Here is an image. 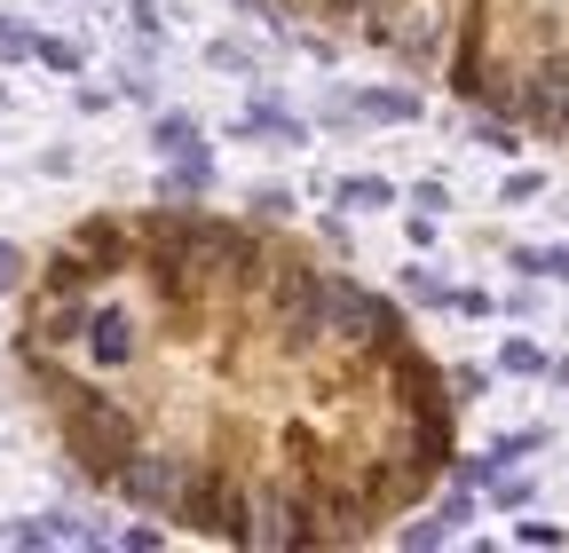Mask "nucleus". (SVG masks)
Masks as SVG:
<instances>
[{
	"mask_svg": "<svg viewBox=\"0 0 569 553\" xmlns=\"http://www.w3.org/2000/svg\"><path fill=\"white\" fill-rule=\"evenodd\" d=\"M63 443H71V459H80L96 482H119V466L142 451V428L127 420L119 403H103V395H63Z\"/></svg>",
	"mask_w": 569,
	"mask_h": 553,
	"instance_id": "f257e3e1",
	"label": "nucleus"
},
{
	"mask_svg": "<svg viewBox=\"0 0 569 553\" xmlns=\"http://www.w3.org/2000/svg\"><path fill=\"white\" fill-rule=\"evenodd\" d=\"M182 522H190L198 537H230V545H246V530H253V499L230 482V466H190Z\"/></svg>",
	"mask_w": 569,
	"mask_h": 553,
	"instance_id": "f03ea898",
	"label": "nucleus"
},
{
	"mask_svg": "<svg viewBox=\"0 0 569 553\" xmlns=\"http://www.w3.org/2000/svg\"><path fill=\"white\" fill-rule=\"evenodd\" d=\"M325 301H332V276H317L301 261L277 269V332H284V349H317V340L332 332L325 324Z\"/></svg>",
	"mask_w": 569,
	"mask_h": 553,
	"instance_id": "7ed1b4c3",
	"label": "nucleus"
},
{
	"mask_svg": "<svg viewBox=\"0 0 569 553\" xmlns=\"http://www.w3.org/2000/svg\"><path fill=\"white\" fill-rule=\"evenodd\" d=\"M365 40L396 48L403 63H436L443 56V17L427 9V0H388L380 17H365Z\"/></svg>",
	"mask_w": 569,
	"mask_h": 553,
	"instance_id": "20e7f679",
	"label": "nucleus"
},
{
	"mask_svg": "<svg viewBox=\"0 0 569 553\" xmlns=\"http://www.w3.org/2000/svg\"><path fill=\"white\" fill-rule=\"evenodd\" d=\"M182 491H190V466L174 451H134L119 466V499L142 514H182Z\"/></svg>",
	"mask_w": 569,
	"mask_h": 553,
	"instance_id": "39448f33",
	"label": "nucleus"
},
{
	"mask_svg": "<svg viewBox=\"0 0 569 553\" xmlns=\"http://www.w3.org/2000/svg\"><path fill=\"white\" fill-rule=\"evenodd\" d=\"M325 324L340 332V340H356V349H396V309L380 301V293H365V285H348V276H332V301H325Z\"/></svg>",
	"mask_w": 569,
	"mask_h": 553,
	"instance_id": "423d86ee",
	"label": "nucleus"
},
{
	"mask_svg": "<svg viewBox=\"0 0 569 553\" xmlns=\"http://www.w3.org/2000/svg\"><path fill=\"white\" fill-rule=\"evenodd\" d=\"M522 119L538 134H553V143H569V63L561 56H538L522 72Z\"/></svg>",
	"mask_w": 569,
	"mask_h": 553,
	"instance_id": "0eeeda50",
	"label": "nucleus"
},
{
	"mask_svg": "<svg viewBox=\"0 0 569 553\" xmlns=\"http://www.w3.org/2000/svg\"><path fill=\"white\" fill-rule=\"evenodd\" d=\"M96 309L80 293H48V309H32V349H71V340H88Z\"/></svg>",
	"mask_w": 569,
	"mask_h": 553,
	"instance_id": "6e6552de",
	"label": "nucleus"
},
{
	"mask_svg": "<svg viewBox=\"0 0 569 553\" xmlns=\"http://www.w3.org/2000/svg\"><path fill=\"white\" fill-rule=\"evenodd\" d=\"M88 356H96V364H127V356H134V316H127V309H103V316L88 324Z\"/></svg>",
	"mask_w": 569,
	"mask_h": 553,
	"instance_id": "1a4fd4ad",
	"label": "nucleus"
},
{
	"mask_svg": "<svg viewBox=\"0 0 569 553\" xmlns=\"http://www.w3.org/2000/svg\"><path fill=\"white\" fill-rule=\"evenodd\" d=\"M332 119H419V95L403 88H372V95H340Z\"/></svg>",
	"mask_w": 569,
	"mask_h": 553,
	"instance_id": "9d476101",
	"label": "nucleus"
},
{
	"mask_svg": "<svg viewBox=\"0 0 569 553\" xmlns=\"http://www.w3.org/2000/svg\"><path fill=\"white\" fill-rule=\"evenodd\" d=\"M451 88H459V95H482V88H490V80H482V0H475V17H467V32H459Z\"/></svg>",
	"mask_w": 569,
	"mask_h": 553,
	"instance_id": "9b49d317",
	"label": "nucleus"
},
{
	"mask_svg": "<svg viewBox=\"0 0 569 553\" xmlns=\"http://www.w3.org/2000/svg\"><path fill=\"white\" fill-rule=\"evenodd\" d=\"M71 245H80V253H88L103 276L127 261V230H119V222H80V238H71Z\"/></svg>",
	"mask_w": 569,
	"mask_h": 553,
	"instance_id": "f8f14e48",
	"label": "nucleus"
},
{
	"mask_svg": "<svg viewBox=\"0 0 569 553\" xmlns=\"http://www.w3.org/2000/svg\"><path fill=\"white\" fill-rule=\"evenodd\" d=\"M88 276H96V261L71 245V253H56V261H48V293H88Z\"/></svg>",
	"mask_w": 569,
	"mask_h": 553,
	"instance_id": "ddd939ff",
	"label": "nucleus"
},
{
	"mask_svg": "<svg viewBox=\"0 0 569 553\" xmlns=\"http://www.w3.org/2000/svg\"><path fill=\"white\" fill-rule=\"evenodd\" d=\"M151 143H159L167 159H190V151H206V143H198V127H190L182 111H167V119H159V134H151Z\"/></svg>",
	"mask_w": 569,
	"mask_h": 553,
	"instance_id": "4468645a",
	"label": "nucleus"
},
{
	"mask_svg": "<svg viewBox=\"0 0 569 553\" xmlns=\"http://www.w3.org/2000/svg\"><path fill=\"white\" fill-rule=\"evenodd\" d=\"M498 364H507V372H546V349H538V340H507V349H498Z\"/></svg>",
	"mask_w": 569,
	"mask_h": 553,
	"instance_id": "2eb2a0df",
	"label": "nucleus"
},
{
	"mask_svg": "<svg viewBox=\"0 0 569 553\" xmlns=\"http://www.w3.org/2000/svg\"><path fill=\"white\" fill-rule=\"evenodd\" d=\"M317 9L332 17V24H365V17H380L388 0H317Z\"/></svg>",
	"mask_w": 569,
	"mask_h": 553,
	"instance_id": "dca6fc26",
	"label": "nucleus"
},
{
	"mask_svg": "<svg viewBox=\"0 0 569 553\" xmlns=\"http://www.w3.org/2000/svg\"><path fill=\"white\" fill-rule=\"evenodd\" d=\"M475 143H482V151H498V159L522 151V143H515V127H498V119H475Z\"/></svg>",
	"mask_w": 569,
	"mask_h": 553,
	"instance_id": "f3484780",
	"label": "nucleus"
},
{
	"mask_svg": "<svg viewBox=\"0 0 569 553\" xmlns=\"http://www.w3.org/2000/svg\"><path fill=\"white\" fill-rule=\"evenodd\" d=\"M340 198H348V205H388V182H380V174H356Z\"/></svg>",
	"mask_w": 569,
	"mask_h": 553,
	"instance_id": "a211bd4d",
	"label": "nucleus"
},
{
	"mask_svg": "<svg viewBox=\"0 0 569 553\" xmlns=\"http://www.w3.org/2000/svg\"><path fill=\"white\" fill-rule=\"evenodd\" d=\"M411 293H419V301H459V293L443 285V276H436V269H411Z\"/></svg>",
	"mask_w": 569,
	"mask_h": 553,
	"instance_id": "6ab92c4d",
	"label": "nucleus"
},
{
	"mask_svg": "<svg viewBox=\"0 0 569 553\" xmlns=\"http://www.w3.org/2000/svg\"><path fill=\"white\" fill-rule=\"evenodd\" d=\"M40 63H56V72H80V48H71V40H40Z\"/></svg>",
	"mask_w": 569,
	"mask_h": 553,
	"instance_id": "aec40b11",
	"label": "nucleus"
},
{
	"mask_svg": "<svg viewBox=\"0 0 569 553\" xmlns=\"http://www.w3.org/2000/svg\"><path fill=\"white\" fill-rule=\"evenodd\" d=\"M0 56H40V40H32V32H17L9 17H0Z\"/></svg>",
	"mask_w": 569,
	"mask_h": 553,
	"instance_id": "412c9836",
	"label": "nucleus"
},
{
	"mask_svg": "<svg viewBox=\"0 0 569 553\" xmlns=\"http://www.w3.org/2000/svg\"><path fill=\"white\" fill-rule=\"evenodd\" d=\"M443 530H451L443 514H436V522H411V530H403V545H411V553H419V545H443Z\"/></svg>",
	"mask_w": 569,
	"mask_h": 553,
	"instance_id": "4be33fe9",
	"label": "nucleus"
},
{
	"mask_svg": "<svg viewBox=\"0 0 569 553\" xmlns=\"http://www.w3.org/2000/svg\"><path fill=\"white\" fill-rule=\"evenodd\" d=\"M546 190V174H507V205H522V198H538Z\"/></svg>",
	"mask_w": 569,
	"mask_h": 553,
	"instance_id": "5701e85b",
	"label": "nucleus"
},
{
	"mask_svg": "<svg viewBox=\"0 0 569 553\" xmlns=\"http://www.w3.org/2000/svg\"><path fill=\"white\" fill-rule=\"evenodd\" d=\"M515 537H522V545H561V530H553V522H522Z\"/></svg>",
	"mask_w": 569,
	"mask_h": 553,
	"instance_id": "b1692460",
	"label": "nucleus"
},
{
	"mask_svg": "<svg viewBox=\"0 0 569 553\" xmlns=\"http://www.w3.org/2000/svg\"><path fill=\"white\" fill-rule=\"evenodd\" d=\"M17 269H24V261H17V245H0V293L17 285Z\"/></svg>",
	"mask_w": 569,
	"mask_h": 553,
	"instance_id": "393cba45",
	"label": "nucleus"
}]
</instances>
